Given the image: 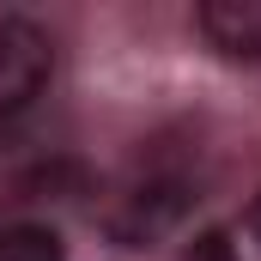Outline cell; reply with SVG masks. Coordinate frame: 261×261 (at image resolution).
<instances>
[{"instance_id":"cell-5","label":"cell","mask_w":261,"mask_h":261,"mask_svg":"<svg viewBox=\"0 0 261 261\" xmlns=\"http://www.w3.org/2000/svg\"><path fill=\"white\" fill-rule=\"evenodd\" d=\"M249 225H255V231H261V200H255V206H249Z\"/></svg>"},{"instance_id":"cell-3","label":"cell","mask_w":261,"mask_h":261,"mask_svg":"<svg viewBox=\"0 0 261 261\" xmlns=\"http://www.w3.org/2000/svg\"><path fill=\"white\" fill-rule=\"evenodd\" d=\"M182 206H189V189H182V182H146V189L128 195V206H122L110 225H116L122 243H146V237H158Z\"/></svg>"},{"instance_id":"cell-1","label":"cell","mask_w":261,"mask_h":261,"mask_svg":"<svg viewBox=\"0 0 261 261\" xmlns=\"http://www.w3.org/2000/svg\"><path fill=\"white\" fill-rule=\"evenodd\" d=\"M49 37L31 18H0V122H12L49 79Z\"/></svg>"},{"instance_id":"cell-4","label":"cell","mask_w":261,"mask_h":261,"mask_svg":"<svg viewBox=\"0 0 261 261\" xmlns=\"http://www.w3.org/2000/svg\"><path fill=\"white\" fill-rule=\"evenodd\" d=\"M0 261H61V237L43 225H12L0 231Z\"/></svg>"},{"instance_id":"cell-2","label":"cell","mask_w":261,"mask_h":261,"mask_svg":"<svg viewBox=\"0 0 261 261\" xmlns=\"http://www.w3.org/2000/svg\"><path fill=\"white\" fill-rule=\"evenodd\" d=\"M195 24L219 55L261 61V0H206L195 12Z\"/></svg>"}]
</instances>
